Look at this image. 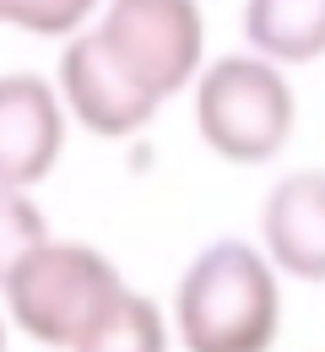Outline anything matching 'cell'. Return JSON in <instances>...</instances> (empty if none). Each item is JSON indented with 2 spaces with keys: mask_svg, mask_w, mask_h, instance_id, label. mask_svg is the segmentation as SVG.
Masks as SVG:
<instances>
[{
  "mask_svg": "<svg viewBox=\"0 0 325 352\" xmlns=\"http://www.w3.org/2000/svg\"><path fill=\"white\" fill-rule=\"evenodd\" d=\"M49 239V217L38 212V201L27 190H5L0 184V282L5 271L22 261L27 250H38Z\"/></svg>",
  "mask_w": 325,
  "mask_h": 352,
  "instance_id": "10",
  "label": "cell"
},
{
  "mask_svg": "<svg viewBox=\"0 0 325 352\" xmlns=\"http://www.w3.org/2000/svg\"><path fill=\"white\" fill-rule=\"evenodd\" d=\"M206 54V22L195 0H103L98 28L65 38L60 109L82 131L120 141L157 120V109L195 82Z\"/></svg>",
  "mask_w": 325,
  "mask_h": 352,
  "instance_id": "1",
  "label": "cell"
},
{
  "mask_svg": "<svg viewBox=\"0 0 325 352\" xmlns=\"http://www.w3.org/2000/svg\"><path fill=\"white\" fill-rule=\"evenodd\" d=\"M195 131L223 163H271L293 135V87L260 54H223L195 71Z\"/></svg>",
  "mask_w": 325,
  "mask_h": 352,
  "instance_id": "3",
  "label": "cell"
},
{
  "mask_svg": "<svg viewBox=\"0 0 325 352\" xmlns=\"http://www.w3.org/2000/svg\"><path fill=\"white\" fill-rule=\"evenodd\" d=\"M65 146V109L60 92L38 71L0 76V184L33 190L54 174Z\"/></svg>",
  "mask_w": 325,
  "mask_h": 352,
  "instance_id": "5",
  "label": "cell"
},
{
  "mask_svg": "<svg viewBox=\"0 0 325 352\" xmlns=\"http://www.w3.org/2000/svg\"><path fill=\"white\" fill-rule=\"evenodd\" d=\"M103 0H0V28H22L38 38H71L93 22Z\"/></svg>",
  "mask_w": 325,
  "mask_h": 352,
  "instance_id": "9",
  "label": "cell"
},
{
  "mask_svg": "<svg viewBox=\"0 0 325 352\" xmlns=\"http://www.w3.org/2000/svg\"><path fill=\"white\" fill-rule=\"evenodd\" d=\"M71 352H168V320L146 293L120 287L98 320L71 342Z\"/></svg>",
  "mask_w": 325,
  "mask_h": 352,
  "instance_id": "8",
  "label": "cell"
},
{
  "mask_svg": "<svg viewBox=\"0 0 325 352\" xmlns=\"http://www.w3.org/2000/svg\"><path fill=\"white\" fill-rule=\"evenodd\" d=\"M0 287H5V314L16 320L22 336H33L38 347L71 352V342L98 320V309L125 287V276L93 244L44 239L5 271Z\"/></svg>",
  "mask_w": 325,
  "mask_h": 352,
  "instance_id": "4",
  "label": "cell"
},
{
  "mask_svg": "<svg viewBox=\"0 0 325 352\" xmlns=\"http://www.w3.org/2000/svg\"><path fill=\"white\" fill-rule=\"evenodd\" d=\"M277 325L282 287L255 244L217 239L179 271L174 331L185 352H271Z\"/></svg>",
  "mask_w": 325,
  "mask_h": 352,
  "instance_id": "2",
  "label": "cell"
},
{
  "mask_svg": "<svg viewBox=\"0 0 325 352\" xmlns=\"http://www.w3.org/2000/svg\"><path fill=\"white\" fill-rule=\"evenodd\" d=\"M260 255L271 271L298 282H325V174L298 168L282 174L260 201Z\"/></svg>",
  "mask_w": 325,
  "mask_h": 352,
  "instance_id": "6",
  "label": "cell"
},
{
  "mask_svg": "<svg viewBox=\"0 0 325 352\" xmlns=\"http://www.w3.org/2000/svg\"><path fill=\"white\" fill-rule=\"evenodd\" d=\"M0 352H5V320H0Z\"/></svg>",
  "mask_w": 325,
  "mask_h": 352,
  "instance_id": "11",
  "label": "cell"
},
{
  "mask_svg": "<svg viewBox=\"0 0 325 352\" xmlns=\"http://www.w3.org/2000/svg\"><path fill=\"white\" fill-rule=\"evenodd\" d=\"M244 44L271 65H309L325 54V0H244Z\"/></svg>",
  "mask_w": 325,
  "mask_h": 352,
  "instance_id": "7",
  "label": "cell"
}]
</instances>
